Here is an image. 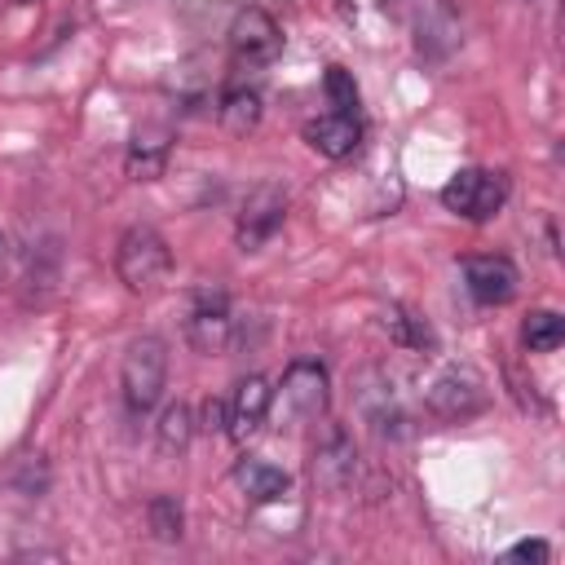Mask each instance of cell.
Returning a JSON list of instances; mask_svg holds the SVG:
<instances>
[{
  "mask_svg": "<svg viewBox=\"0 0 565 565\" xmlns=\"http://www.w3.org/2000/svg\"><path fill=\"white\" fill-rule=\"evenodd\" d=\"M503 199H508L503 172H486V168H459L441 185V207L463 221H490L503 207Z\"/></svg>",
  "mask_w": 565,
  "mask_h": 565,
  "instance_id": "cell-3",
  "label": "cell"
},
{
  "mask_svg": "<svg viewBox=\"0 0 565 565\" xmlns=\"http://www.w3.org/2000/svg\"><path fill=\"white\" fill-rule=\"evenodd\" d=\"M322 88H327V102H331V110H340V115H353V106H358V84H353V75H349L344 66H327V75H322Z\"/></svg>",
  "mask_w": 565,
  "mask_h": 565,
  "instance_id": "cell-22",
  "label": "cell"
},
{
  "mask_svg": "<svg viewBox=\"0 0 565 565\" xmlns=\"http://www.w3.org/2000/svg\"><path fill=\"white\" fill-rule=\"evenodd\" d=\"M13 490H22V494L40 499V494L49 490V463H44L40 455H26V459H22V468L13 472Z\"/></svg>",
  "mask_w": 565,
  "mask_h": 565,
  "instance_id": "cell-23",
  "label": "cell"
},
{
  "mask_svg": "<svg viewBox=\"0 0 565 565\" xmlns=\"http://www.w3.org/2000/svg\"><path fill=\"white\" fill-rule=\"evenodd\" d=\"M282 216H287V194L278 185H256L243 199V212H238V225H234L238 247L243 252H260L282 230Z\"/></svg>",
  "mask_w": 565,
  "mask_h": 565,
  "instance_id": "cell-8",
  "label": "cell"
},
{
  "mask_svg": "<svg viewBox=\"0 0 565 565\" xmlns=\"http://www.w3.org/2000/svg\"><path fill=\"white\" fill-rule=\"evenodd\" d=\"M516 282H521V274H516V265L508 260V256H468L463 260V287H468V296L477 300V305H503V300H512L516 296Z\"/></svg>",
  "mask_w": 565,
  "mask_h": 565,
  "instance_id": "cell-10",
  "label": "cell"
},
{
  "mask_svg": "<svg viewBox=\"0 0 565 565\" xmlns=\"http://www.w3.org/2000/svg\"><path fill=\"white\" fill-rule=\"evenodd\" d=\"M309 477H313V486L327 490V494H344V490L353 486V477H358V446H353V437H349L340 424H331V428L322 433V441L313 446Z\"/></svg>",
  "mask_w": 565,
  "mask_h": 565,
  "instance_id": "cell-7",
  "label": "cell"
},
{
  "mask_svg": "<svg viewBox=\"0 0 565 565\" xmlns=\"http://www.w3.org/2000/svg\"><path fill=\"white\" fill-rule=\"evenodd\" d=\"M234 335V318H230V300L216 287L194 291L190 313H185V340L194 353H221Z\"/></svg>",
  "mask_w": 565,
  "mask_h": 565,
  "instance_id": "cell-6",
  "label": "cell"
},
{
  "mask_svg": "<svg viewBox=\"0 0 565 565\" xmlns=\"http://www.w3.org/2000/svg\"><path fill=\"white\" fill-rule=\"evenodd\" d=\"M353 406H358L362 424H371L375 437H388V441L406 437V411H402V402H397L393 380H388L380 366H362V371L353 375Z\"/></svg>",
  "mask_w": 565,
  "mask_h": 565,
  "instance_id": "cell-4",
  "label": "cell"
},
{
  "mask_svg": "<svg viewBox=\"0 0 565 565\" xmlns=\"http://www.w3.org/2000/svg\"><path fill=\"white\" fill-rule=\"evenodd\" d=\"M565 340V318L556 309H530L521 322V344L530 353H556Z\"/></svg>",
  "mask_w": 565,
  "mask_h": 565,
  "instance_id": "cell-17",
  "label": "cell"
},
{
  "mask_svg": "<svg viewBox=\"0 0 565 565\" xmlns=\"http://www.w3.org/2000/svg\"><path fill=\"white\" fill-rule=\"evenodd\" d=\"M327 397H331V380H327V366L322 362L296 358L282 371V406L296 419H318L327 411Z\"/></svg>",
  "mask_w": 565,
  "mask_h": 565,
  "instance_id": "cell-9",
  "label": "cell"
},
{
  "mask_svg": "<svg viewBox=\"0 0 565 565\" xmlns=\"http://www.w3.org/2000/svg\"><path fill=\"white\" fill-rule=\"evenodd\" d=\"M115 274L132 296L159 291L172 274V252H168L163 234L150 225H128L119 234V247H115Z\"/></svg>",
  "mask_w": 565,
  "mask_h": 565,
  "instance_id": "cell-1",
  "label": "cell"
},
{
  "mask_svg": "<svg viewBox=\"0 0 565 565\" xmlns=\"http://www.w3.org/2000/svg\"><path fill=\"white\" fill-rule=\"evenodd\" d=\"M154 437H159V450H163V455H181V450L190 446V437H194V415H190V406H185V402H168L163 415H159V424H154Z\"/></svg>",
  "mask_w": 565,
  "mask_h": 565,
  "instance_id": "cell-19",
  "label": "cell"
},
{
  "mask_svg": "<svg viewBox=\"0 0 565 565\" xmlns=\"http://www.w3.org/2000/svg\"><path fill=\"white\" fill-rule=\"evenodd\" d=\"M4 252H9V243H4V234H0V265H4Z\"/></svg>",
  "mask_w": 565,
  "mask_h": 565,
  "instance_id": "cell-26",
  "label": "cell"
},
{
  "mask_svg": "<svg viewBox=\"0 0 565 565\" xmlns=\"http://www.w3.org/2000/svg\"><path fill=\"white\" fill-rule=\"evenodd\" d=\"M481 406H486V393H481V380L472 371H459L455 366V371L437 375L433 388H428V411L441 415V419H468Z\"/></svg>",
  "mask_w": 565,
  "mask_h": 565,
  "instance_id": "cell-12",
  "label": "cell"
},
{
  "mask_svg": "<svg viewBox=\"0 0 565 565\" xmlns=\"http://www.w3.org/2000/svg\"><path fill=\"white\" fill-rule=\"evenodd\" d=\"M22 4H26V0H22Z\"/></svg>",
  "mask_w": 565,
  "mask_h": 565,
  "instance_id": "cell-28",
  "label": "cell"
},
{
  "mask_svg": "<svg viewBox=\"0 0 565 565\" xmlns=\"http://www.w3.org/2000/svg\"><path fill=\"white\" fill-rule=\"evenodd\" d=\"M225 402H230V424H225V433L238 437V441H247V437H256V433L265 428L274 388H269L265 375H243Z\"/></svg>",
  "mask_w": 565,
  "mask_h": 565,
  "instance_id": "cell-11",
  "label": "cell"
},
{
  "mask_svg": "<svg viewBox=\"0 0 565 565\" xmlns=\"http://www.w3.org/2000/svg\"><path fill=\"white\" fill-rule=\"evenodd\" d=\"M146 525L159 543H177L185 534V512H181V499L177 494H154L146 503Z\"/></svg>",
  "mask_w": 565,
  "mask_h": 565,
  "instance_id": "cell-21",
  "label": "cell"
},
{
  "mask_svg": "<svg viewBox=\"0 0 565 565\" xmlns=\"http://www.w3.org/2000/svg\"><path fill=\"white\" fill-rule=\"evenodd\" d=\"M455 44H459L455 18H450L437 0H424V4H419V49H424L428 57H446Z\"/></svg>",
  "mask_w": 565,
  "mask_h": 565,
  "instance_id": "cell-16",
  "label": "cell"
},
{
  "mask_svg": "<svg viewBox=\"0 0 565 565\" xmlns=\"http://www.w3.org/2000/svg\"><path fill=\"white\" fill-rule=\"evenodd\" d=\"M234 481H238V490L252 499V503H278L287 490H291V477L282 472V468H274V463H265V459H238L234 463Z\"/></svg>",
  "mask_w": 565,
  "mask_h": 565,
  "instance_id": "cell-14",
  "label": "cell"
},
{
  "mask_svg": "<svg viewBox=\"0 0 565 565\" xmlns=\"http://www.w3.org/2000/svg\"><path fill=\"white\" fill-rule=\"evenodd\" d=\"M225 424H230V402H225V397H203L199 428H207V433H225Z\"/></svg>",
  "mask_w": 565,
  "mask_h": 565,
  "instance_id": "cell-24",
  "label": "cell"
},
{
  "mask_svg": "<svg viewBox=\"0 0 565 565\" xmlns=\"http://www.w3.org/2000/svg\"><path fill=\"white\" fill-rule=\"evenodd\" d=\"M168 132L159 128H141L132 141H128V154H124V168L132 181H159L163 168H168Z\"/></svg>",
  "mask_w": 565,
  "mask_h": 565,
  "instance_id": "cell-15",
  "label": "cell"
},
{
  "mask_svg": "<svg viewBox=\"0 0 565 565\" xmlns=\"http://www.w3.org/2000/svg\"><path fill=\"white\" fill-rule=\"evenodd\" d=\"M119 4H132V0H119Z\"/></svg>",
  "mask_w": 565,
  "mask_h": 565,
  "instance_id": "cell-27",
  "label": "cell"
},
{
  "mask_svg": "<svg viewBox=\"0 0 565 565\" xmlns=\"http://www.w3.org/2000/svg\"><path fill=\"white\" fill-rule=\"evenodd\" d=\"M305 141L322 154V159H349L362 141V124L358 115H340V110H327L318 119L305 124Z\"/></svg>",
  "mask_w": 565,
  "mask_h": 565,
  "instance_id": "cell-13",
  "label": "cell"
},
{
  "mask_svg": "<svg viewBox=\"0 0 565 565\" xmlns=\"http://www.w3.org/2000/svg\"><path fill=\"white\" fill-rule=\"evenodd\" d=\"M384 331H388V340L402 344V349H433V344H437V340H433V327H428L419 313H411L406 305H388V309H384Z\"/></svg>",
  "mask_w": 565,
  "mask_h": 565,
  "instance_id": "cell-18",
  "label": "cell"
},
{
  "mask_svg": "<svg viewBox=\"0 0 565 565\" xmlns=\"http://www.w3.org/2000/svg\"><path fill=\"white\" fill-rule=\"evenodd\" d=\"M547 556H552V547L543 539H521V543L508 547V561H534V565H543Z\"/></svg>",
  "mask_w": 565,
  "mask_h": 565,
  "instance_id": "cell-25",
  "label": "cell"
},
{
  "mask_svg": "<svg viewBox=\"0 0 565 565\" xmlns=\"http://www.w3.org/2000/svg\"><path fill=\"white\" fill-rule=\"evenodd\" d=\"M221 124L230 128V132H252L256 124H260V93L256 88H230L225 97H221Z\"/></svg>",
  "mask_w": 565,
  "mask_h": 565,
  "instance_id": "cell-20",
  "label": "cell"
},
{
  "mask_svg": "<svg viewBox=\"0 0 565 565\" xmlns=\"http://www.w3.org/2000/svg\"><path fill=\"white\" fill-rule=\"evenodd\" d=\"M230 53L243 62V66H265L282 53V31L278 22L260 9V4H247L234 13L230 22Z\"/></svg>",
  "mask_w": 565,
  "mask_h": 565,
  "instance_id": "cell-5",
  "label": "cell"
},
{
  "mask_svg": "<svg viewBox=\"0 0 565 565\" xmlns=\"http://www.w3.org/2000/svg\"><path fill=\"white\" fill-rule=\"evenodd\" d=\"M163 384H168V344L159 335H137L128 340L124 349V362H119V393H124V406L132 415H146L159 406L163 397Z\"/></svg>",
  "mask_w": 565,
  "mask_h": 565,
  "instance_id": "cell-2",
  "label": "cell"
}]
</instances>
